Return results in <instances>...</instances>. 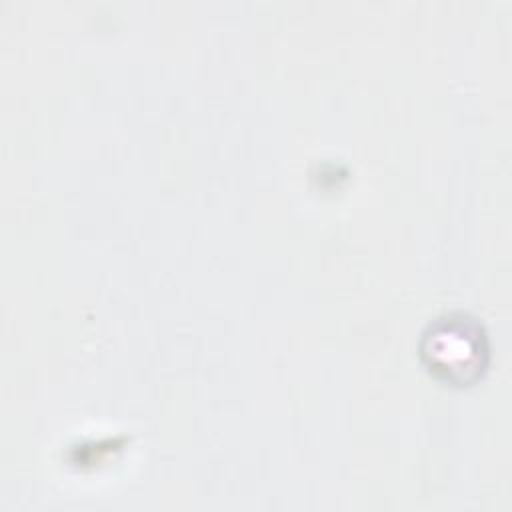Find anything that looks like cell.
<instances>
[{
	"label": "cell",
	"instance_id": "6da1fadb",
	"mask_svg": "<svg viewBox=\"0 0 512 512\" xmlns=\"http://www.w3.org/2000/svg\"><path fill=\"white\" fill-rule=\"evenodd\" d=\"M420 354L434 376L448 384L466 386L486 368L488 346L476 320L464 314H448L426 328Z\"/></svg>",
	"mask_w": 512,
	"mask_h": 512
}]
</instances>
